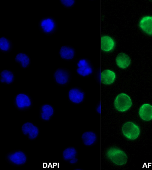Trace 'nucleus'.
Returning <instances> with one entry per match:
<instances>
[{"label":"nucleus","mask_w":152,"mask_h":170,"mask_svg":"<svg viewBox=\"0 0 152 170\" xmlns=\"http://www.w3.org/2000/svg\"><path fill=\"white\" fill-rule=\"evenodd\" d=\"M75 71L79 76L88 77L94 74L95 68L92 62L88 58L82 57L79 59L76 62Z\"/></svg>","instance_id":"3"},{"label":"nucleus","mask_w":152,"mask_h":170,"mask_svg":"<svg viewBox=\"0 0 152 170\" xmlns=\"http://www.w3.org/2000/svg\"><path fill=\"white\" fill-rule=\"evenodd\" d=\"M78 151L77 148L73 146L66 147L62 152L63 160L71 165H75L77 163Z\"/></svg>","instance_id":"11"},{"label":"nucleus","mask_w":152,"mask_h":170,"mask_svg":"<svg viewBox=\"0 0 152 170\" xmlns=\"http://www.w3.org/2000/svg\"><path fill=\"white\" fill-rule=\"evenodd\" d=\"M115 61L117 66L122 69L127 68L131 63V60L129 56L123 52H120L117 55Z\"/></svg>","instance_id":"17"},{"label":"nucleus","mask_w":152,"mask_h":170,"mask_svg":"<svg viewBox=\"0 0 152 170\" xmlns=\"http://www.w3.org/2000/svg\"><path fill=\"white\" fill-rule=\"evenodd\" d=\"M132 105V100L126 94L122 93L118 94L114 101V106L118 111L123 112L129 110Z\"/></svg>","instance_id":"7"},{"label":"nucleus","mask_w":152,"mask_h":170,"mask_svg":"<svg viewBox=\"0 0 152 170\" xmlns=\"http://www.w3.org/2000/svg\"><path fill=\"white\" fill-rule=\"evenodd\" d=\"M98 139L97 135L93 131H88L84 132L81 136L83 144L87 147H91L96 143Z\"/></svg>","instance_id":"16"},{"label":"nucleus","mask_w":152,"mask_h":170,"mask_svg":"<svg viewBox=\"0 0 152 170\" xmlns=\"http://www.w3.org/2000/svg\"><path fill=\"white\" fill-rule=\"evenodd\" d=\"M13 48V43L9 38L2 36L0 38V51L1 52L7 54L10 52Z\"/></svg>","instance_id":"22"},{"label":"nucleus","mask_w":152,"mask_h":170,"mask_svg":"<svg viewBox=\"0 0 152 170\" xmlns=\"http://www.w3.org/2000/svg\"><path fill=\"white\" fill-rule=\"evenodd\" d=\"M102 38L101 46L103 51L106 53L113 51L116 46V42L114 38L108 35H104Z\"/></svg>","instance_id":"15"},{"label":"nucleus","mask_w":152,"mask_h":170,"mask_svg":"<svg viewBox=\"0 0 152 170\" xmlns=\"http://www.w3.org/2000/svg\"><path fill=\"white\" fill-rule=\"evenodd\" d=\"M39 117L43 122L51 120L54 116L55 111L54 107L51 104L45 103L40 107Z\"/></svg>","instance_id":"13"},{"label":"nucleus","mask_w":152,"mask_h":170,"mask_svg":"<svg viewBox=\"0 0 152 170\" xmlns=\"http://www.w3.org/2000/svg\"><path fill=\"white\" fill-rule=\"evenodd\" d=\"M86 94L85 91L78 86H73L70 88L67 93V98L71 103L76 105H80L85 101Z\"/></svg>","instance_id":"8"},{"label":"nucleus","mask_w":152,"mask_h":170,"mask_svg":"<svg viewBox=\"0 0 152 170\" xmlns=\"http://www.w3.org/2000/svg\"><path fill=\"white\" fill-rule=\"evenodd\" d=\"M123 135L126 138L134 140L139 137L140 130L139 126L134 122L129 121L124 123L122 127Z\"/></svg>","instance_id":"10"},{"label":"nucleus","mask_w":152,"mask_h":170,"mask_svg":"<svg viewBox=\"0 0 152 170\" xmlns=\"http://www.w3.org/2000/svg\"><path fill=\"white\" fill-rule=\"evenodd\" d=\"M101 80L104 84L109 85L113 84L115 81L116 75L113 70L110 69H105L103 70L101 74Z\"/></svg>","instance_id":"20"},{"label":"nucleus","mask_w":152,"mask_h":170,"mask_svg":"<svg viewBox=\"0 0 152 170\" xmlns=\"http://www.w3.org/2000/svg\"><path fill=\"white\" fill-rule=\"evenodd\" d=\"M5 159L9 164L13 166L20 167L27 163L28 157L24 151L20 149L9 152L6 155Z\"/></svg>","instance_id":"1"},{"label":"nucleus","mask_w":152,"mask_h":170,"mask_svg":"<svg viewBox=\"0 0 152 170\" xmlns=\"http://www.w3.org/2000/svg\"><path fill=\"white\" fill-rule=\"evenodd\" d=\"M15 79V75L10 70L5 69L1 72L0 81L1 84L11 85L14 83Z\"/></svg>","instance_id":"21"},{"label":"nucleus","mask_w":152,"mask_h":170,"mask_svg":"<svg viewBox=\"0 0 152 170\" xmlns=\"http://www.w3.org/2000/svg\"><path fill=\"white\" fill-rule=\"evenodd\" d=\"M59 55L62 60L66 61L73 60L76 55L75 48L70 45H63L59 50Z\"/></svg>","instance_id":"12"},{"label":"nucleus","mask_w":152,"mask_h":170,"mask_svg":"<svg viewBox=\"0 0 152 170\" xmlns=\"http://www.w3.org/2000/svg\"><path fill=\"white\" fill-rule=\"evenodd\" d=\"M31 59L27 54L23 52H20L15 56V62L18 63L22 69H26L29 67L31 63Z\"/></svg>","instance_id":"19"},{"label":"nucleus","mask_w":152,"mask_h":170,"mask_svg":"<svg viewBox=\"0 0 152 170\" xmlns=\"http://www.w3.org/2000/svg\"><path fill=\"white\" fill-rule=\"evenodd\" d=\"M59 1L61 5L67 9L72 8L75 5L76 3L75 0H60Z\"/></svg>","instance_id":"23"},{"label":"nucleus","mask_w":152,"mask_h":170,"mask_svg":"<svg viewBox=\"0 0 152 170\" xmlns=\"http://www.w3.org/2000/svg\"><path fill=\"white\" fill-rule=\"evenodd\" d=\"M140 118L143 120L149 121L152 120V105L145 103L142 105L139 110Z\"/></svg>","instance_id":"18"},{"label":"nucleus","mask_w":152,"mask_h":170,"mask_svg":"<svg viewBox=\"0 0 152 170\" xmlns=\"http://www.w3.org/2000/svg\"><path fill=\"white\" fill-rule=\"evenodd\" d=\"M13 104L18 110L25 111L31 108L33 105V101L32 98L28 93H19L15 96Z\"/></svg>","instance_id":"5"},{"label":"nucleus","mask_w":152,"mask_h":170,"mask_svg":"<svg viewBox=\"0 0 152 170\" xmlns=\"http://www.w3.org/2000/svg\"><path fill=\"white\" fill-rule=\"evenodd\" d=\"M138 26L140 30L145 34L152 36V15H146L140 19Z\"/></svg>","instance_id":"14"},{"label":"nucleus","mask_w":152,"mask_h":170,"mask_svg":"<svg viewBox=\"0 0 152 170\" xmlns=\"http://www.w3.org/2000/svg\"><path fill=\"white\" fill-rule=\"evenodd\" d=\"M21 132L23 135L30 140H36L40 134L39 127L31 122H26L22 125Z\"/></svg>","instance_id":"9"},{"label":"nucleus","mask_w":152,"mask_h":170,"mask_svg":"<svg viewBox=\"0 0 152 170\" xmlns=\"http://www.w3.org/2000/svg\"><path fill=\"white\" fill-rule=\"evenodd\" d=\"M38 26L41 32L48 36L55 34L58 27L56 20L52 16L43 17L39 21Z\"/></svg>","instance_id":"4"},{"label":"nucleus","mask_w":152,"mask_h":170,"mask_svg":"<svg viewBox=\"0 0 152 170\" xmlns=\"http://www.w3.org/2000/svg\"><path fill=\"white\" fill-rule=\"evenodd\" d=\"M107 158L113 163L118 166L125 165L127 162L128 157L122 150L112 146L108 148L106 152Z\"/></svg>","instance_id":"2"},{"label":"nucleus","mask_w":152,"mask_h":170,"mask_svg":"<svg viewBox=\"0 0 152 170\" xmlns=\"http://www.w3.org/2000/svg\"><path fill=\"white\" fill-rule=\"evenodd\" d=\"M53 78L55 82L58 85L65 86L67 85L71 80V73L68 69L59 67L54 72Z\"/></svg>","instance_id":"6"}]
</instances>
